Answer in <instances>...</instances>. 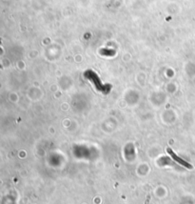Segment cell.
I'll return each mask as SVG.
<instances>
[{
    "label": "cell",
    "mask_w": 195,
    "mask_h": 204,
    "mask_svg": "<svg viewBox=\"0 0 195 204\" xmlns=\"http://www.w3.org/2000/svg\"><path fill=\"white\" fill-rule=\"evenodd\" d=\"M168 152H169V155H171V157H172V158H174V159H175V160H176V161H178V162H179V163L183 164V165H185V166H186V167H188V168H191V166H190V165H189V164H188V163H186V162H185V161H183V160H182V159H181V158H179V157H177V155H176L175 154H174V153H173V152H172L171 150H170V149H169H169H168Z\"/></svg>",
    "instance_id": "cell-1"
}]
</instances>
